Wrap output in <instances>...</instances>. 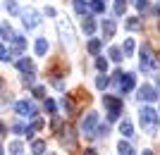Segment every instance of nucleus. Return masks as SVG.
I'll list each match as a JSON object with an SVG mask.
<instances>
[{
	"label": "nucleus",
	"instance_id": "f257e3e1",
	"mask_svg": "<svg viewBox=\"0 0 160 155\" xmlns=\"http://www.w3.org/2000/svg\"><path fill=\"white\" fill-rule=\"evenodd\" d=\"M158 112H155L153 108H141V112H139V119H141V127H143V131H146L148 136H155L158 134Z\"/></svg>",
	"mask_w": 160,
	"mask_h": 155
},
{
	"label": "nucleus",
	"instance_id": "f03ea898",
	"mask_svg": "<svg viewBox=\"0 0 160 155\" xmlns=\"http://www.w3.org/2000/svg\"><path fill=\"white\" fill-rule=\"evenodd\" d=\"M158 65H160V60L155 57L153 48H151V46L146 43V46L141 48V62H139V67L143 69V72H148L151 67H158Z\"/></svg>",
	"mask_w": 160,
	"mask_h": 155
},
{
	"label": "nucleus",
	"instance_id": "7ed1b4c3",
	"mask_svg": "<svg viewBox=\"0 0 160 155\" xmlns=\"http://www.w3.org/2000/svg\"><path fill=\"white\" fill-rule=\"evenodd\" d=\"M103 105L108 108V119L110 122H115L122 115V100L120 98H115V95H103Z\"/></svg>",
	"mask_w": 160,
	"mask_h": 155
},
{
	"label": "nucleus",
	"instance_id": "20e7f679",
	"mask_svg": "<svg viewBox=\"0 0 160 155\" xmlns=\"http://www.w3.org/2000/svg\"><path fill=\"white\" fill-rule=\"evenodd\" d=\"M58 31H60V38L65 41V46H69V48H74V29H72V24L67 19H58Z\"/></svg>",
	"mask_w": 160,
	"mask_h": 155
},
{
	"label": "nucleus",
	"instance_id": "39448f33",
	"mask_svg": "<svg viewBox=\"0 0 160 155\" xmlns=\"http://www.w3.org/2000/svg\"><path fill=\"white\" fill-rule=\"evenodd\" d=\"M96 124H98V112H88L84 119H81V134H86V136H93L96 134Z\"/></svg>",
	"mask_w": 160,
	"mask_h": 155
},
{
	"label": "nucleus",
	"instance_id": "423d86ee",
	"mask_svg": "<svg viewBox=\"0 0 160 155\" xmlns=\"http://www.w3.org/2000/svg\"><path fill=\"white\" fill-rule=\"evenodd\" d=\"M139 100H146V103H153V100H158V91H155L153 86L143 84V86L139 88Z\"/></svg>",
	"mask_w": 160,
	"mask_h": 155
},
{
	"label": "nucleus",
	"instance_id": "0eeeda50",
	"mask_svg": "<svg viewBox=\"0 0 160 155\" xmlns=\"http://www.w3.org/2000/svg\"><path fill=\"white\" fill-rule=\"evenodd\" d=\"M22 17H24V27H27V29H36V27L41 24L38 12H36V10H24V12H22Z\"/></svg>",
	"mask_w": 160,
	"mask_h": 155
},
{
	"label": "nucleus",
	"instance_id": "6e6552de",
	"mask_svg": "<svg viewBox=\"0 0 160 155\" xmlns=\"http://www.w3.org/2000/svg\"><path fill=\"white\" fill-rule=\"evenodd\" d=\"M14 110H17L22 117H33L36 115V110H33V105H29V100H19L14 105Z\"/></svg>",
	"mask_w": 160,
	"mask_h": 155
},
{
	"label": "nucleus",
	"instance_id": "1a4fd4ad",
	"mask_svg": "<svg viewBox=\"0 0 160 155\" xmlns=\"http://www.w3.org/2000/svg\"><path fill=\"white\" fill-rule=\"evenodd\" d=\"M122 79H120V86H122V91L127 93V91H132L134 88V84H136V76L134 74H120Z\"/></svg>",
	"mask_w": 160,
	"mask_h": 155
},
{
	"label": "nucleus",
	"instance_id": "9d476101",
	"mask_svg": "<svg viewBox=\"0 0 160 155\" xmlns=\"http://www.w3.org/2000/svg\"><path fill=\"white\" fill-rule=\"evenodd\" d=\"M115 29H117L115 19H105V22H103V38H112V36H115Z\"/></svg>",
	"mask_w": 160,
	"mask_h": 155
},
{
	"label": "nucleus",
	"instance_id": "9b49d317",
	"mask_svg": "<svg viewBox=\"0 0 160 155\" xmlns=\"http://www.w3.org/2000/svg\"><path fill=\"white\" fill-rule=\"evenodd\" d=\"M46 53H48V41L46 38H36V55L43 57Z\"/></svg>",
	"mask_w": 160,
	"mask_h": 155
},
{
	"label": "nucleus",
	"instance_id": "f8f14e48",
	"mask_svg": "<svg viewBox=\"0 0 160 155\" xmlns=\"http://www.w3.org/2000/svg\"><path fill=\"white\" fill-rule=\"evenodd\" d=\"M81 29H84V34H93V31H96V22L91 19V17H84V22H81Z\"/></svg>",
	"mask_w": 160,
	"mask_h": 155
},
{
	"label": "nucleus",
	"instance_id": "ddd939ff",
	"mask_svg": "<svg viewBox=\"0 0 160 155\" xmlns=\"http://www.w3.org/2000/svg\"><path fill=\"white\" fill-rule=\"evenodd\" d=\"M124 27H127L129 31H139V29H141V19H139V17H129V19L124 22Z\"/></svg>",
	"mask_w": 160,
	"mask_h": 155
},
{
	"label": "nucleus",
	"instance_id": "4468645a",
	"mask_svg": "<svg viewBox=\"0 0 160 155\" xmlns=\"http://www.w3.org/2000/svg\"><path fill=\"white\" fill-rule=\"evenodd\" d=\"M120 50H122V55H124V57H129V55L134 53V38H124V46H122Z\"/></svg>",
	"mask_w": 160,
	"mask_h": 155
},
{
	"label": "nucleus",
	"instance_id": "2eb2a0df",
	"mask_svg": "<svg viewBox=\"0 0 160 155\" xmlns=\"http://www.w3.org/2000/svg\"><path fill=\"white\" fill-rule=\"evenodd\" d=\"M88 7H91V12H96V14L105 12V2H103V0H91V2H88Z\"/></svg>",
	"mask_w": 160,
	"mask_h": 155
},
{
	"label": "nucleus",
	"instance_id": "dca6fc26",
	"mask_svg": "<svg viewBox=\"0 0 160 155\" xmlns=\"http://www.w3.org/2000/svg\"><path fill=\"white\" fill-rule=\"evenodd\" d=\"M100 46H103L100 38H91V41H88V53H91V55H98L100 53Z\"/></svg>",
	"mask_w": 160,
	"mask_h": 155
},
{
	"label": "nucleus",
	"instance_id": "f3484780",
	"mask_svg": "<svg viewBox=\"0 0 160 155\" xmlns=\"http://www.w3.org/2000/svg\"><path fill=\"white\" fill-rule=\"evenodd\" d=\"M117 153H120V155H134V148L129 146V143L120 141V143H117Z\"/></svg>",
	"mask_w": 160,
	"mask_h": 155
},
{
	"label": "nucleus",
	"instance_id": "a211bd4d",
	"mask_svg": "<svg viewBox=\"0 0 160 155\" xmlns=\"http://www.w3.org/2000/svg\"><path fill=\"white\" fill-rule=\"evenodd\" d=\"M31 153L33 155H43V153H46V143H43V141H33L31 143Z\"/></svg>",
	"mask_w": 160,
	"mask_h": 155
},
{
	"label": "nucleus",
	"instance_id": "6ab92c4d",
	"mask_svg": "<svg viewBox=\"0 0 160 155\" xmlns=\"http://www.w3.org/2000/svg\"><path fill=\"white\" fill-rule=\"evenodd\" d=\"M120 131H122L124 136H134V127H132V122H129V119H124V122L120 124Z\"/></svg>",
	"mask_w": 160,
	"mask_h": 155
},
{
	"label": "nucleus",
	"instance_id": "aec40b11",
	"mask_svg": "<svg viewBox=\"0 0 160 155\" xmlns=\"http://www.w3.org/2000/svg\"><path fill=\"white\" fill-rule=\"evenodd\" d=\"M124 10H127V2H124V0H115V14H117V17H122V14H124Z\"/></svg>",
	"mask_w": 160,
	"mask_h": 155
},
{
	"label": "nucleus",
	"instance_id": "412c9836",
	"mask_svg": "<svg viewBox=\"0 0 160 155\" xmlns=\"http://www.w3.org/2000/svg\"><path fill=\"white\" fill-rule=\"evenodd\" d=\"M74 10H77L79 14H86V10H88L86 0H74Z\"/></svg>",
	"mask_w": 160,
	"mask_h": 155
},
{
	"label": "nucleus",
	"instance_id": "4be33fe9",
	"mask_svg": "<svg viewBox=\"0 0 160 155\" xmlns=\"http://www.w3.org/2000/svg\"><path fill=\"white\" fill-rule=\"evenodd\" d=\"M17 67H19L22 72H31V60H29V57H22V60L17 62Z\"/></svg>",
	"mask_w": 160,
	"mask_h": 155
},
{
	"label": "nucleus",
	"instance_id": "5701e85b",
	"mask_svg": "<svg viewBox=\"0 0 160 155\" xmlns=\"http://www.w3.org/2000/svg\"><path fill=\"white\" fill-rule=\"evenodd\" d=\"M10 150H12V155H24V148H22L19 141H12V143H10Z\"/></svg>",
	"mask_w": 160,
	"mask_h": 155
},
{
	"label": "nucleus",
	"instance_id": "b1692460",
	"mask_svg": "<svg viewBox=\"0 0 160 155\" xmlns=\"http://www.w3.org/2000/svg\"><path fill=\"white\" fill-rule=\"evenodd\" d=\"M62 110H65L67 115H69V112H74V103L69 100V98H62Z\"/></svg>",
	"mask_w": 160,
	"mask_h": 155
},
{
	"label": "nucleus",
	"instance_id": "393cba45",
	"mask_svg": "<svg viewBox=\"0 0 160 155\" xmlns=\"http://www.w3.org/2000/svg\"><path fill=\"white\" fill-rule=\"evenodd\" d=\"M110 57H112L115 62H122V50L120 48H110Z\"/></svg>",
	"mask_w": 160,
	"mask_h": 155
},
{
	"label": "nucleus",
	"instance_id": "a878e982",
	"mask_svg": "<svg viewBox=\"0 0 160 155\" xmlns=\"http://www.w3.org/2000/svg\"><path fill=\"white\" fill-rule=\"evenodd\" d=\"M108 84H110V79H108V76H105V74H100V76H98V79H96V86H98V88H105V86H108Z\"/></svg>",
	"mask_w": 160,
	"mask_h": 155
},
{
	"label": "nucleus",
	"instance_id": "bb28decb",
	"mask_svg": "<svg viewBox=\"0 0 160 155\" xmlns=\"http://www.w3.org/2000/svg\"><path fill=\"white\" fill-rule=\"evenodd\" d=\"M0 34L5 36V38H12V36H14V31H12L10 27H7V24H2V27H0Z\"/></svg>",
	"mask_w": 160,
	"mask_h": 155
},
{
	"label": "nucleus",
	"instance_id": "cd10ccee",
	"mask_svg": "<svg viewBox=\"0 0 160 155\" xmlns=\"http://www.w3.org/2000/svg\"><path fill=\"white\" fill-rule=\"evenodd\" d=\"M108 131H110V129H108V124H103V127H98V129H96V134H93V136L103 138V136H108Z\"/></svg>",
	"mask_w": 160,
	"mask_h": 155
},
{
	"label": "nucleus",
	"instance_id": "c85d7f7f",
	"mask_svg": "<svg viewBox=\"0 0 160 155\" xmlns=\"http://www.w3.org/2000/svg\"><path fill=\"white\" fill-rule=\"evenodd\" d=\"M96 67H98L100 72H105V69H108V60H105V57H98V60H96Z\"/></svg>",
	"mask_w": 160,
	"mask_h": 155
},
{
	"label": "nucleus",
	"instance_id": "c756f323",
	"mask_svg": "<svg viewBox=\"0 0 160 155\" xmlns=\"http://www.w3.org/2000/svg\"><path fill=\"white\" fill-rule=\"evenodd\" d=\"M5 7H7V12H19V7H17V2H14V0H7Z\"/></svg>",
	"mask_w": 160,
	"mask_h": 155
},
{
	"label": "nucleus",
	"instance_id": "7c9ffc66",
	"mask_svg": "<svg viewBox=\"0 0 160 155\" xmlns=\"http://www.w3.org/2000/svg\"><path fill=\"white\" fill-rule=\"evenodd\" d=\"M53 129H55V131H60V129H62V119H60V117H55V119H53Z\"/></svg>",
	"mask_w": 160,
	"mask_h": 155
},
{
	"label": "nucleus",
	"instance_id": "2f4dec72",
	"mask_svg": "<svg viewBox=\"0 0 160 155\" xmlns=\"http://www.w3.org/2000/svg\"><path fill=\"white\" fill-rule=\"evenodd\" d=\"M43 93H46V88H43V86H36V88H33V95H38V98H43Z\"/></svg>",
	"mask_w": 160,
	"mask_h": 155
},
{
	"label": "nucleus",
	"instance_id": "473e14b6",
	"mask_svg": "<svg viewBox=\"0 0 160 155\" xmlns=\"http://www.w3.org/2000/svg\"><path fill=\"white\" fill-rule=\"evenodd\" d=\"M46 112H55V103L53 100H46Z\"/></svg>",
	"mask_w": 160,
	"mask_h": 155
},
{
	"label": "nucleus",
	"instance_id": "72a5a7b5",
	"mask_svg": "<svg viewBox=\"0 0 160 155\" xmlns=\"http://www.w3.org/2000/svg\"><path fill=\"white\" fill-rule=\"evenodd\" d=\"M33 81H36V79H33V74H27V79H24V84H27V86H29V84H33Z\"/></svg>",
	"mask_w": 160,
	"mask_h": 155
},
{
	"label": "nucleus",
	"instance_id": "f704fd0d",
	"mask_svg": "<svg viewBox=\"0 0 160 155\" xmlns=\"http://www.w3.org/2000/svg\"><path fill=\"white\" fill-rule=\"evenodd\" d=\"M84 155H96V150L93 148H86V150H84Z\"/></svg>",
	"mask_w": 160,
	"mask_h": 155
},
{
	"label": "nucleus",
	"instance_id": "c9c22d12",
	"mask_svg": "<svg viewBox=\"0 0 160 155\" xmlns=\"http://www.w3.org/2000/svg\"><path fill=\"white\" fill-rule=\"evenodd\" d=\"M0 57L5 60V48H2V43H0Z\"/></svg>",
	"mask_w": 160,
	"mask_h": 155
},
{
	"label": "nucleus",
	"instance_id": "e433bc0d",
	"mask_svg": "<svg viewBox=\"0 0 160 155\" xmlns=\"http://www.w3.org/2000/svg\"><path fill=\"white\" fill-rule=\"evenodd\" d=\"M141 155H153V153H151V150H143V153H141Z\"/></svg>",
	"mask_w": 160,
	"mask_h": 155
},
{
	"label": "nucleus",
	"instance_id": "4c0bfd02",
	"mask_svg": "<svg viewBox=\"0 0 160 155\" xmlns=\"http://www.w3.org/2000/svg\"><path fill=\"white\" fill-rule=\"evenodd\" d=\"M158 84H160V76H158Z\"/></svg>",
	"mask_w": 160,
	"mask_h": 155
},
{
	"label": "nucleus",
	"instance_id": "58836bf2",
	"mask_svg": "<svg viewBox=\"0 0 160 155\" xmlns=\"http://www.w3.org/2000/svg\"><path fill=\"white\" fill-rule=\"evenodd\" d=\"M0 155H2V150H0Z\"/></svg>",
	"mask_w": 160,
	"mask_h": 155
}]
</instances>
